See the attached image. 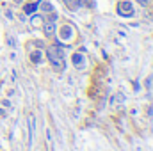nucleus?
<instances>
[{
	"label": "nucleus",
	"mask_w": 153,
	"mask_h": 151,
	"mask_svg": "<svg viewBox=\"0 0 153 151\" xmlns=\"http://www.w3.org/2000/svg\"><path fill=\"white\" fill-rule=\"evenodd\" d=\"M46 55H48V61L57 66V68H64V52L59 44H52L48 50H46Z\"/></svg>",
	"instance_id": "1"
},
{
	"label": "nucleus",
	"mask_w": 153,
	"mask_h": 151,
	"mask_svg": "<svg viewBox=\"0 0 153 151\" xmlns=\"http://www.w3.org/2000/svg\"><path fill=\"white\" fill-rule=\"evenodd\" d=\"M117 13H119L121 16H125V18H130V16L134 14V5H132V2L121 0V2L117 4Z\"/></svg>",
	"instance_id": "2"
},
{
	"label": "nucleus",
	"mask_w": 153,
	"mask_h": 151,
	"mask_svg": "<svg viewBox=\"0 0 153 151\" xmlns=\"http://www.w3.org/2000/svg\"><path fill=\"white\" fill-rule=\"evenodd\" d=\"M43 30H45V34L50 38V36H53V32H55V23L50 20V21H46L45 25H43Z\"/></svg>",
	"instance_id": "3"
},
{
	"label": "nucleus",
	"mask_w": 153,
	"mask_h": 151,
	"mask_svg": "<svg viewBox=\"0 0 153 151\" xmlns=\"http://www.w3.org/2000/svg\"><path fill=\"white\" fill-rule=\"evenodd\" d=\"M30 59H32V62L39 64V62L43 61V53H41V50H34V52L30 53Z\"/></svg>",
	"instance_id": "4"
},
{
	"label": "nucleus",
	"mask_w": 153,
	"mask_h": 151,
	"mask_svg": "<svg viewBox=\"0 0 153 151\" xmlns=\"http://www.w3.org/2000/svg\"><path fill=\"white\" fill-rule=\"evenodd\" d=\"M23 11H25L27 14H34V13L38 11V4H27V5L23 7Z\"/></svg>",
	"instance_id": "5"
},
{
	"label": "nucleus",
	"mask_w": 153,
	"mask_h": 151,
	"mask_svg": "<svg viewBox=\"0 0 153 151\" xmlns=\"http://www.w3.org/2000/svg\"><path fill=\"white\" fill-rule=\"evenodd\" d=\"M30 23H32L34 27H39V25L43 23V18H41V16H34V18L30 20Z\"/></svg>",
	"instance_id": "6"
},
{
	"label": "nucleus",
	"mask_w": 153,
	"mask_h": 151,
	"mask_svg": "<svg viewBox=\"0 0 153 151\" xmlns=\"http://www.w3.org/2000/svg\"><path fill=\"white\" fill-rule=\"evenodd\" d=\"M73 62H75V64H84V57H82L80 53H75V55H73Z\"/></svg>",
	"instance_id": "7"
},
{
	"label": "nucleus",
	"mask_w": 153,
	"mask_h": 151,
	"mask_svg": "<svg viewBox=\"0 0 153 151\" xmlns=\"http://www.w3.org/2000/svg\"><path fill=\"white\" fill-rule=\"evenodd\" d=\"M137 2H139V4H141V5H144V7H146V5H148V4H150V0H137Z\"/></svg>",
	"instance_id": "8"
},
{
	"label": "nucleus",
	"mask_w": 153,
	"mask_h": 151,
	"mask_svg": "<svg viewBox=\"0 0 153 151\" xmlns=\"http://www.w3.org/2000/svg\"><path fill=\"white\" fill-rule=\"evenodd\" d=\"M43 7H45V11H52V5L50 4H43Z\"/></svg>",
	"instance_id": "9"
}]
</instances>
